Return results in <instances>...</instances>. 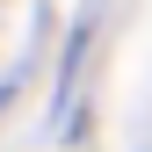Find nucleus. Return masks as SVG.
Segmentation results:
<instances>
[{"mask_svg":"<svg viewBox=\"0 0 152 152\" xmlns=\"http://www.w3.org/2000/svg\"><path fill=\"white\" fill-rule=\"evenodd\" d=\"M0 109H7V87H0Z\"/></svg>","mask_w":152,"mask_h":152,"instance_id":"f257e3e1","label":"nucleus"}]
</instances>
